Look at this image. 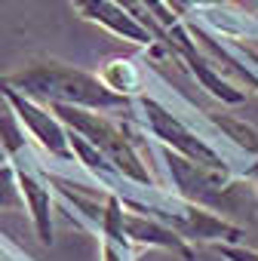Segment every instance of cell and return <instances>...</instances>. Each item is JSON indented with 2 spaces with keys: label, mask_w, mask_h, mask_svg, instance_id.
Returning a JSON list of instances; mask_svg holds the SVG:
<instances>
[{
  "label": "cell",
  "mask_w": 258,
  "mask_h": 261,
  "mask_svg": "<svg viewBox=\"0 0 258 261\" xmlns=\"http://www.w3.org/2000/svg\"><path fill=\"white\" fill-rule=\"evenodd\" d=\"M4 80L40 105H77L92 111H114V108L133 105V98L114 92L98 74L80 71L56 59L31 62L16 74H4Z\"/></svg>",
  "instance_id": "cell-1"
},
{
  "label": "cell",
  "mask_w": 258,
  "mask_h": 261,
  "mask_svg": "<svg viewBox=\"0 0 258 261\" xmlns=\"http://www.w3.org/2000/svg\"><path fill=\"white\" fill-rule=\"evenodd\" d=\"M49 108L62 117V123L68 129L80 133L89 145H95L108 157V163L117 169V175L123 181H133L142 191L154 188V178L123 123H117L105 111H92V108H77V105H49Z\"/></svg>",
  "instance_id": "cell-2"
},
{
  "label": "cell",
  "mask_w": 258,
  "mask_h": 261,
  "mask_svg": "<svg viewBox=\"0 0 258 261\" xmlns=\"http://www.w3.org/2000/svg\"><path fill=\"white\" fill-rule=\"evenodd\" d=\"M160 157L166 160V172H169L178 197H185L197 206H206L212 212H240L246 206V178L243 175L197 163L166 145L160 148Z\"/></svg>",
  "instance_id": "cell-3"
},
{
  "label": "cell",
  "mask_w": 258,
  "mask_h": 261,
  "mask_svg": "<svg viewBox=\"0 0 258 261\" xmlns=\"http://www.w3.org/2000/svg\"><path fill=\"white\" fill-rule=\"evenodd\" d=\"M123 203L129 209H139V212H148V215L160 218L163 224L178 230L188 243L191 240H203V243L215 246V243H243V237H246L243 227L230 224L227 218L215 215L212 209L197 206V203H191V200H185L178 194H172V200L169 197H157V200H145V203L142 200H123Z\"/></svg>",
  "instance_id": "cell-4"
},
{
  "label": "cell",
  "mask_w": 258,
  "mask_h": 261,
  "mask_svg": "<svg viewBox=\"0 0 258 261\" xmlns=\"http://www.w3.org/2000/svg\"><path fill=\"white\" fill-rule=\"evenodd\" d=\"M0 145H4L7 157L13 160L16 166V175H19V188H22V197H25V206L31 212V221H34V230H37V240L40 243H53V197H49V181L37 172L28 148H25V136H22V123L16 120V114H4L0 117Z\"/></svg>",
  "instance_id": "cell-5"
},
{
  "label": "cell",
  "mask_w": 258,
  "mask_h": 261,
  "mask_svg": "<svg viewBox=\"0 0 258 261\" xmlns=\"http://www.w3.org/2000/svg\"><path fill=\"white\" fill-rule=\"evenodd\" d=\"M133 105H139L142 108V117H145V126L154 133V139H160L166 148H172V151H178V154H185V157H191V160H197V163H206V166H215V169H227V172H234V166H230V160L221 154V151H215L212 145H206L194 129L188 126V123H182L166 105H160L157 98H151V95H133Z\"/></svg>",
  "instance_id": "cell-6"
},
{
  "label": "cell",
  "mask_w": 258,
  "mask_h": 261,
  "mask_svg": "<svg viewBox=\"0 0 258 261\" xmlns=\"http://www.w3.org/2000/svg\"><path fill=\"white\" fill-rule=\"evenodd\" d=\"M0 95L7 98V105H10V111L16 114V120L28 129V136H31L46 154H53V157L62 160V163H77L74 148H71V129L62 123V117H59L49 105H40V101L28 98L25 92H19L16 86H10L4 77H0Z\"/></svg>",
  "instance_id": "cell-7"
},
{
  "label": "cell",
  "mask_w": 258,
  "mask_h": 261,
  "mask_svg": "<svg viewBox=\"0 0 258 261\" xmlns=\"http://www.w3.org/2000/svg\"><path fill=\"white\" fill-rule=\"evenodd\" d=\"M71 4H74V10H77L86 22H95V25H101L105 31H111V34L129 40V43H139V46H148V49L160 53L163 43H160L133 13H129L123 4H117V0H71Z\"/></svg>",
  "instance_id": "cell-8"
},
{
  "label": "cell",
  "mask_w": 258,
  "mask_h": 261,
  "mask_svg": "<svg viewBox=\"0 0 258 261\" xmlns=\"http://www.w3.org/2000/svg\"><path fill=\"white\" fill-rule=\"evenodd\" d=\"M123 230H126V237L133 240L136 246H157V249H166V252H172V255H178L185 261H194V249L188 246V240L178 230H172L169 224H163L160 218H154V215L145 218V215L129 212V206H126Z\"/></svg>",
  "instance_id": "cell-9"
},
{
  "label": "cell",
  "mask_w": 258,
  "mask_h": 261,
  "mask_svg": "<svg viewBox=\"0 0 258 261\" xmlns=\"http://www.w3.org/2000/svg\"><path fill=\"white\" fill-rule=\"evenodd\" d=\"M114 92H123V95H139V83H142V71L136 68L133 59H108L101 74H98Z\"/></svg>",
  "instance_id": "cell-10"
},
{
  "label": "cell",
  "mask_w": 258,
  "mask_h": 261,
  "mask_svg": "<svg viewBox=\"0 0 258 261\" xmlns=\"http://www.w3.org/2000/svg\"><path fill=\"white\" fill-rule=\"evenodd\" d=\"M25 197L19 188V175L10 157H0V209H22Z\"/></svg>",
  "instance_id": "cell-11"
},
{
  "label": "cell",
  "mask_w": 258,
  "mask_h": 261,
  "mask_svg": "<svg viewBox=\"0 0 258 261\" xmlns=\"http://www.w3.org/2000/svg\"><path fill=\"white\" fill-rule=\"evenodd\" d=\"M98 240H101V261H136L142 249L126 233H117V230H105Z\"/></svg>",
  "instance_id": "cell-12"
},
{
  "label": "cell",
  "mask_w": 258,
  "mask_h": 261,
  "mask_svg": "<svg viewBox=\"0 0 258 261\" xmlns=\"http://www.w3.org/2000/svg\"><path fill=\"white\" fill-rule=\"evenodd\" d=\"M212 123L221 126V133H224L230 142H237L249 157H258V133H255L252 126H246V123H240V120H230V117H212Z\"/></svg>",
  "instance_id": "cell-13"
},
{
  "label": "cell",
  "mask_w": 258,
  "mask_h": 261,
  "mask_svg": "<svg viewBox=\"0 0 258 261\" xmlns=\"http://www.w3.org/2000/svg\"><path fill=\"white\" fill-rule=\"evenodd\" d=\"M215 252L227 261H258V249H249L243 243H215Z\"/></svg>",
  "instance_id": "cell-14"
},
{
  "label": "cell",
  "mask_w": 258,
  "mask_h": 261,
  "mask_svg": "<svg viewBox=\"0 0 258 261\" xmlns=\"http://www.w3.org/2000/svg\"><path fill=\"white\" fill-rule=\"evenodd\" d=\"M243 178H246V181L252 185V191L258 194V160H255V163H252V166H249V169L243 172Z\"/></svg>",
  "instance_id": "cell-15"
},
{
  "label": "cell",
  "mask_w": 258,
  "mask_h": 261,
  "mask_svg": "<svg viewBox=\"0 0 258 261\" xmlns=\"http://www.w3.org/2000/svg\"><path fill=\"white\" fill-rule=\"evenodd\" d=\"M224 4H230V0H188V7H224Z\"/></svg>",
  "instance_id": "cell-16"
},
{
  "label": "cell",
  "mask_w": 258,
  "mask_h": 261,
  "mask_svg": "<svg viewBox=\"0 0 258 261\" xmlns=\"http://www.w3.org/2000/svg\"><path fill=\"white\" fill-rule=\"evenodd\" d=\"M163 4H166L169 10H175L178 16H185V13L191 10V7H188V0H163Z\"/></svg>",
  "instance_id": "cell-17"
},
{
  "label": "cell",
  "mask_w": 258,
  "mask_h": 261,
  "mask_svg": "<svg viewBox=\"0 0 258 261\" xmlns=\"http://www.w3.org/2000/svg\"><path fill=\"white\" fill-rule=\"evenodd\" d=\"M255 16H258V13H255Z\"/></svg>",
  "instance_id": "cell-18"
}]
</instances>
